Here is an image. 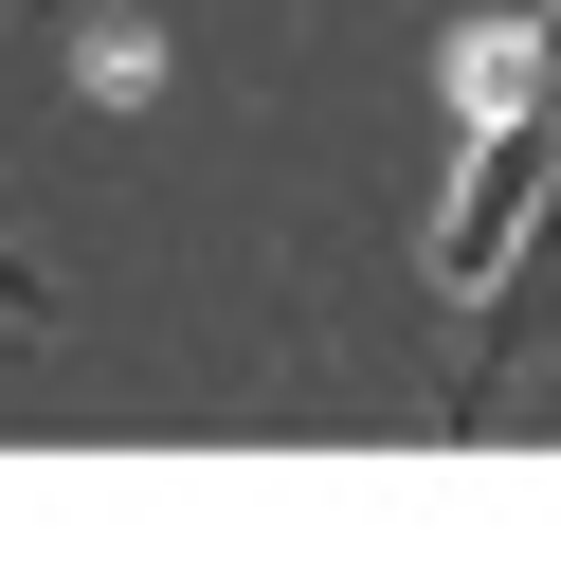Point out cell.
Masks as SVG:
<instances>
[{"instance_id": "cell-1", "label": "cell", "mask_w": 561, "mask_h": 561, "mask_svg": "<svg viewBox=\"0 0 561 561\" xmlns=\"http://www.w3.org/2000/svg\"><path fill=\"white\" fill-rule=\"evenodd\" d=\"M471 91H489V110H471V182H453V218H435V290L471 308L453 435L507 399V327H525V290L561 272V0H543V37H489Z\"/></svg>"}, {"instance_id": "cell-2", "label": "cell", "mask_w": 561, "mask_h": 561, "mask_svg": "<svg viewBox=\"0 0 561 561\" xmlns=\"http://www.w3.org/2000/svg\"><path fill=\"white\" fill-rule=\"evenodd\" d=\"M0 290H19V308H55V290H37V254H19V236H0Z\"/></svg>"}]
</instances>
